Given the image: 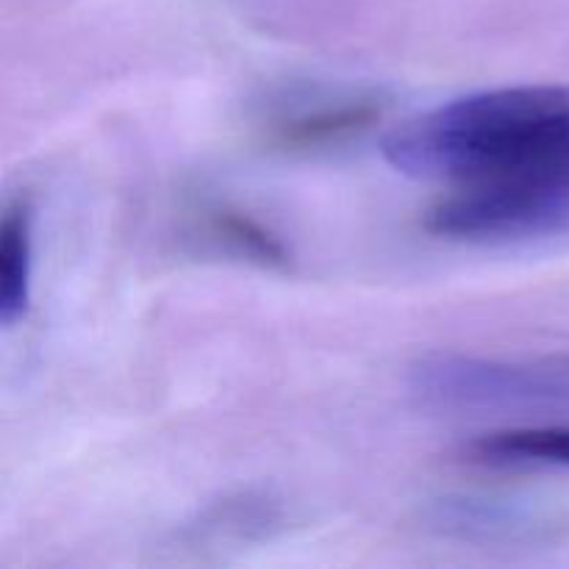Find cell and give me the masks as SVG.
Returning <instances> with one entry per match:
<instances>
[{"mask_svg": "<svg viewBox=\"0 0 569 569\" xmlns=\"http://www.w3.org/2000/svg\"><path fill=\"white\" fill-rule=\"evenodd\" d=\"M387 98L372 87L350 83H295L259 106L261 142L283 153L337 148L370 131L387 114Z\"/></svg>", "mask_w": 569, "mask_h": 569, "instance_id": "obj_2", "label": "cell"}, {"mask_svg": "<svg viewBox=\"0 0 569 569\" xmlns=\"http://www.w3.org/2000/svg\"><path fill=\"white\" fill-rule=\"evenodd\" d=\"M192 233L206 248H211L220 256H228V259L256 264L261 270H292V250H289V244L276 231H270L264 222L250 217L248 211L233 209V206H203L198 217H194Z\"/></svg>", "mask_w": 569, "mask_h": 569, "instance_id": "obj_4", "label": "cell"}, {"mask_svg": "<svg viewBox=\"0 0 569 569\" xmlns=\"http://www.w3.org/2000/svg\"><path fill=\"white\" fill-rule=\"evenodd\" d=\"M278 522H281L278 503L267 498H253V495H239L226 503L211 506V511L206 515V531L228 533V537L237 539L250 537V533L264 537Z\"/></svg>", "mask_w": 569, "mask_h": 569, "instance_id": "obj_7", "label": "cell"}, {"mask_svg": "<svg viewBox=\"0 0 569 569\" xmlns=\"http://www.w3.org/2000/svg\"><path fill=\"white\" fill-rule=\"evenodd\" d=\"M33 206L28 194L9 200L0 220V322L22 320L31 303Z\"/></svg>", "mask_w": 569, "mask_h": 569, "instance_id": "obj_5", "label": "cell"}, {"mask_svg": "<svg viewBox=\"0 0 569 569\" xmlns=\"http://www.w3.org/2000/svg\"><path fill=\"white\" fill-rule=\"evenodd\" d=\"M465 459L481 467H561V470H569V426L487 433L467 445Z\"/></svg>", "mask_w": 569, "mask_h": 569, "instance_id": "obj_6", "label": "cell"}, {"mask_svg": "<svg viewBox=\"0 0 569 569\" xmlns=\"http://www.w3.org/2000/svg\"><path fill=\"white\" fill-rule=\"evenodd\" d=\"M389 167L450 189L569 198V83H522L448 100L383 137Z\"/></svg>", "mask_w": 569, "mask_h": 569, "instance_id": "obj_1", "label": "cell"}, {"mask_svg": "<svg viewBox=\"0 0 569 569\" xmlns=\"http://www.w3.org/2000/svg\"><path fill=\"white\" fill-rule=\"evenodd\" d=\"M431 237L465 244H517L569 233V198L533 189H450L422 220Z\"/></svg>", "mask_w": 569, "mask_h": 569, "instance_id": "obj_3", "label": "cell"}]
</instances>
